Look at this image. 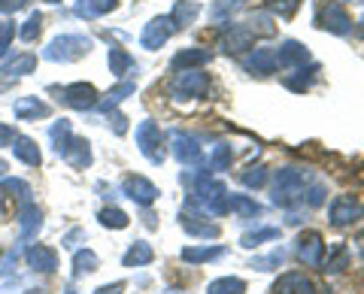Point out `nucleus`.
<instances>
[{
  "mask_svg": "<svg viewBox=\"0 0 364 294\" xmlns=\"http://www.w3.org/2000/svg\"><path fill=\"white\" fill-rule=\"evenodd\" d=\"M131 67H134V58H131L128 52L119 49V46H112V49H109V73H116V76L122 79L124 73L131 70Z\"/></svg>",
  "mask_w": 364,
  "mask_h": 294,
  "instance_id": "nucleus-32",
  "label": "nucleus"
},
{
  "mask_svg": "<svg viewBox=\"0 0 364 294\" xmlns=\"http://www.w3.org/2000/svg\"><path fill=\"white\" fill-rule=\"evenodd\" d=\"M128 216H124L122 209H116V207H107V209H100V224L104 228H112V231H122V228H128Z\"/></svg>",
  "mask_w": 364,
  "mask_h": 294,
  "instance_id": "nucleus-37",
  "label": "nucleus"
},
{
  "mask_svg": "<svg viewBox=\"0 0 364 294\" xmlns=\"http://www.w3.org/2000/svg\"><path fill=\"white\" fill-rule=\"evenodd\" d=\"M304 188H306V173L294 170V167H282V170H277V179H273V203L277 207H291V203L304 200Z\"/></svg>",
  "mask_w": 364,
  "mask_h": 294,
  "instance_id": "nucleus-2",
  "label": "nucleus"
},
{
  "mask_svg": "<svg viewBox=\"0 0 364 294\" xmlns=\"http://www.w3.org/2000/svg\"><path fill=\"white\" fill-rule=\"evenodd\" d=\"M316 28L331 31L337 37H346V33H352V18L340 4H325L316 9Z\"/></svg>",
  "mask_w": 364,
  "mask_h": 294,
  "instance_id": "nucleus-5",
  "label": "nucleus"
},
{
  "mask_svg": "<svg viewBox=\"0 0 364 294\" xmlns=\"http://www.w3.org/2000/svg\"><path fill=\"white\" fill-rule=\"evenodd\" d=\"M200 16V6L195 0H179L173 6V13H170V21L176 25V31H186L188 25H195V18Z\"/></svg>",
  "mask_w": 364,
  "mask_h": 294,
  "instance_id": "nucleus-22",
  "label": "nucleus"
},
{
  "mask_svg": "<svg viewBox=\"0 0 364 294\" xmlns=\"http://www.w3.org/2000/svg\"><path fill=\"white\" fill-rule=\"evenodd\" d=\"M222 255H225L222 246H203V249L188 246V249H182V261H188V264H207V261H215V258H222Z\"/></svg>",
  "mask_w": 364,
  "mask_h": 294,
  "instance_id": "nucleus-25",
  "label": "nucleus"
},
{
  "mask_svg": "<svg viewBox=\"0 0 364 294\" xmlns=\"http://www.w3.org/2000/svg\"><path fill=\"white\" fill-rule=\"evenodd\" d=\"M243 67L255 76H270L273 70H277V52L273 49H252L243 58Z\"/></svg>",
  "mask_w": 364,
  "mask_h": 294,
  "instance_id": "nucleus-15",
  "label": "nucleus"
},
{
  "mask_svg": "<svg viewBox=\"0 0 364 294\" xmlns=\"http://www.w3.org/2000/svg\"><path fill=\"white\" fill-rule=\"evenodd\" d=\"M122 288H124V282H112V285H100L95 294H122Z\"/></svg>",
  "mask_w": 364,
  "mask_h": 294,
  "instance_id": "nucleus-49",
  "label": "nucleus"
},
{
  "mask_svg": "<svg viewBox=\"0 0 364 294\" xmlns=\"http://www.w3.org/2000/svg\"><path fill=\"white\" fill-rule=\"evenodd\" d=\"M152 258H155V252L149 243H134L128 252H124V267H143V264H149Z\"/></svg>",
  "mask_w": 364,
  "mask_h": 294,
  "instance_id": "nucleus-29",
  "label": "nucleus"
},
{
  "mask_svg": "<svg viewBox=\"0 0 364 294\" xmlns=\"http://www.w3.org/2000/svg\"><path fill=\"white\" fill-rule=\"evenodd\" d=\"M122 195L131 197L134 203H140V207H149V203H155V197H158V188L146 176H128L122 183Z\"/></svg>",
  "mask_w": 364,
  "mask_h": 294,
  "instance_id": "nucleus-12",
  "label": "nucleus"
},
{
  "mask_svg": "<svg viewBox=\"0 0 364 294\" xmlns=\"http://www.w3.org/2000/svg\"><path fill=\"white\" fill-rule=\"evenodd\" d=\"M298 258L306 267H318L322 270L325 261V236L318 231H306L298 236Z\"/></svg>",
  "mask_w": 364,
  "mask_h": 294,
  "instance_id": "nucleus-7",
  "label": "nucleus"
},
{
  "mask_svg": "<svg viewBox=\"0 0 364 294\" xmlns=\"http://www.w3.org/2000/svg\"><path fill=\"white\" fill-rule=\"evenodd\" d=\"M328 216H331L334 228H349V224H355V222L364 219V203L355 200L352 195H340V197H334L331 209H328Z\"/></svg>",
  "mask_w": 364,
  "mask_h": 294,
  "instance_id": "nucleus-6",
  "label": "nucleus"
},
{
  "mask_svg": "<svg viewBox=\"0 0 364 294\" xmlns=\"http://www.w3.org/2000/svg\"><path fill=\"white\" fill-rule=\"evenodd\" d=\"M91 270H97V255L91 252V249H79V252L73 255V276L91 273Z\"/></svg>",
  "mask_w": 364,
  "mask_h": 294,
  "instance_id": "nucleus-35",
  "label": "nucleus"
},
{
  "mask_svg": "<svg viewBox=\"0 0 364 294\" xmlns=\"http://www.w3.org/2000/svg\"><path fill=\"white\" fill-rule=\"evenodd\" d=\"M28 294H49V291H46V288H33V291H28Z\"/></svg>",
  "mask_w": 364,
  "mask_h": 294,
  "instance_id": "nucleus-50",
  "label": "nucleus"
},
{
  "mask_svg": "<svg viewBox=\"0 0 364 294\" xmlns=\"http://www.w3.org/2000/svg\"><path fill=\"white\" fill-rule=\"evenodd\" d=\"M28 264L33 270H40V273H52V270L58 267V255H55V249H49V246H31Z\"/></svg>",
  "mask_w": 364,
  "mask_h": 294,
  "instance_id": "nucleus-20",
  "label": "nucleus"
},
{
  "mask_svg": "<svg viewBox=\"0 0 364 294\" xmlns=\"http://www.w3.org/2000/svg\"><path fill=\"white\" fill-rule=\"evenodd\" d=\"M210 92V76L200 70H182L170 79V97L173 100H195Z\"/></svg>",
  "mask_w": 364,
  "mask_h": 294,
  "instance_id": "nucleus-3",
  "label": "nucleus"
},
{
  "mask_svg": "<svg viewBox=\"0 0 364 294\" xmlns=\"http://www.w3.org/2000/svg\"><path fill=\"white\" fill-rule=\"evenodd\" d=\"M231 161H234V152H231V146H228V143H219V146H215V149H213V155H210V173L213 170H228V167H231Z\"/></svg>",
  "mask_w": 364,
  "mask_h": 294,
  "instance_id": "nucleus-34",
  "label": "nucleus"
},
{
  "mask_svg": "<svg viewBox=\"0 0 364 294\" xmlns=\"http://www.w3.org/2000/svg\"><path fill=\"white\" fill-rule=\"evenodd\" d=\"M43 4H61V0H43Z\"/></svg>",
  "mask_w": 364,
  "mask_h": 294,
  "instance_id": "nucleus-51",
  "label": "nucleus"
},
{
  "mask_svg": "<svg viewBox=\"0 0 364 294\" xmlns=\"http://www.w3.org/2000/svg\"><path fill=\"white\" fill-rule=\"evenodd\" d=\"M136 146L140 152L149 158L152 164H161L164 161V134L155 121H140L136 124Z\"/></svg>",
  "mask_w": 364,
  "mask_h": 294,
  "instance_id": "nucleus-4",
  "label": "nucleus"
},
{
  "mask_svg": "<svg viewBox=\"0 0 364 294\" xmlns=\"http://www.w3.org/2000/svg\"><path fill=\"white\" fill-rule=\"evenodd\" d=\"M61 158L70 167H76V170H82V167L91 164V149H88V140H79V137H70V143L64 146Z\"/></svg>",
  "mask_w": 364,
  "mask_h": 294,
  "instance_id": "nucleus-19",
  "label": "nucleus"
},
{
  "mask_svg": "<svg viewBox=\"0 0 364 294\" xmlns=\"http://www.w3.org/2000/svg\"><path fill=\"white\" fill-rule=\"evenodd\" d=\"M343 4H358V0H343Z\"/></svg>",
  "mask_w": 364,
  "mask_h": 294,
  "instance_id": "nucleus-52",
  "label": "nucleus"
},
{
  "mask_svg": "<svg viewBox=\"0 0 364 294\" xmlns=\"http://www.w3.org/2000/svg\"><path fill=\"white\" fill-rule=\"evenodd\" d=\"M13 37H16V25L13 21H0V58L9 52V46H13Z\"/></svg>",
  "mask_w": 364,
  "mask_h": 294,
  "instance_id": "nucleus-44",
  "label": "nucleus"
},
{
  "mask_svg": "<svg viewBox=\"0 0 364 294\" xmlns=\"http://www.w3.org/2000/svg\"><path fill=\"white\" fill-rule=\"evenodd\" d=\"M67 294H76V291H67Z\"/></svg>",
  "mask_w": 364,
  "mask_h": 294,
  "instance_id": "nucleus-53",
  "label": "nucleus"
},
{
  "mask_svg": "<svg viewBox=\"0 0 364 294\" xmlns=\"http://www.w3.org/2000/svg\"><path fill=\"white\" fill-rule=\"evenodd\" d=\"M240 183H243L246 188H261V185L267 183V167H261V164L246 167V170L240 173Z\"/></svg>",
  "mask_w": 364,
  "mask_h": 294,
  "instance_id": "nucleus-38",
  "label": "nucleus"
},
{
  "mask_svg": "<svg viewBox=\"0 0 364 294\" xmlns=\"http://www.w3.org/2000/svg\"><path fill=\"white\" fill-rule=\"evenodd\" d=\"M40 224H43V212L28 200L25 207H21V236H25V240H31V236L40 231Z\"/></svg>",
  "mask_w": 364,
  "mask_h": 294,
  "instance_id": "nucleus-27",
  "label": "nucleus"
},
{
  "mask_svg": "<svg viewBox=\"0 0 364 294\" xmlns=\"http://www.w3.org/2000/svg\"><path fill=\"white\" fill-rule=\"evenodd\" d=\"M301 4H304V0H267V6H270L279 18H291L294 13H298Z\"/></svg>",
  "mask_w": 364,
  "mask_h": 294,
  "instance_id": "nucleus-41",
  "label": "nucleus"
},
{
  "mask_svg": "<svg viewBox=\"0 0 364 294\" xmlns=\"http://www.w3.org/2000/svg\"><path fill=\"white\" fill-rule=\"evenodd\" d=\"M252 43H255V31L252 28H246V25H228V31L222 33V40H219V49L225 55H240L246 49H252Z\"/></svg>",
  "mask_w": 364,
  "mask_h": 294,
  "instance_id": "nucleus-9",
  "label": "nucleus"
},
{
  "mask_svg": "<svg viewBox=\"0 0 364 294\" xmlns=\"http://www.w3.org/2000/svg\"><path fill=\"white\" fill-rule=\"evenodd\" d=\"M13 140H16V131L6 128V124H0V146H9Z\"/></svg>",
  "mask_w": 364,
  "mask_h": 294,
  "instance_id": "nucleus-48",
  "label": "nucleus"
},
{
  "mask_svg": "<svg viewBox=\"0 0 364 294\" xmlns=\"http://www.w3.org/2000/svg\"><path fill=\"white\" fill-rule=\"evenodd\" d=\"M88 52H91V37H85V33H61L43 49V58L55 64H70L85 58Z\"/></svg>",
  "mask_w": 364,
  "mask_h": 294,
  "instance_id": "nucleus-1",
  "label": "nucleus"
},
{
  "mask_svg": "<svg viewBox=\"0 0 364 294\" xmlns=\"http://www.w3.org/2000/svg\"><path fill=\"white\" fill-rule=\"evenodd\" d=\"M310 64V52H306L304 43L298 40H286L277 52V67H286V70H294V67Z\"/></svg>",
  "mask_w": 364,
  "mask_h": 294,
  "instance_id": "nucleus-13",
  "label": "nucleus"
},
{
  "mask_svg": "<svg viewBox=\"0 0 364 294\" xmlns=\"http://www.w3.org/2000/svg\"><path fill=\"white\" fill-rule=\"evenodd\" d=\"M40 31H43V16L40 13H31L28 21H25V28L18 31V37L25 40V43H33V40L40 37Z\"/></svg>",
  "mask_w": 364,
  "mask_h": 294,
  "instance_id": "nucleus-40",
  "label": "nucleus"
},
{
  "mask_svg": "<svg viewBox=\"0 0 364 294\" xmlns=\"http://www.w3.org/2000/svg\"><path fill=\"white\" fill-rule=\"evenodd\" d=\"M33 67H37V58H33L31 52H25V55H16L9 64H4V70L0 73H6V76H25V73H31Z\"/></svg>",
  "mask_w": 364,
  "mask_h": 294,
  "instance_id": "nucleus-31",
  "label": "nucleus"
},
{
  "mask_svg": "<svg viewBox=\"0 0 364 294\" xmlns=\"http://www.w3.org/2000/svg\"><path fill=\"white\" fill-rule=\"evenodd\" d=\"M9 146H13V155L18 158V161H25L28 167H37L40 164V149H37V143H33V140L18 137V134H16V140L9 143Z\"/></svg>",
  "mask_w": 364,
  "mask_h": 294,
  "instance_id": "nucleus-24",
  "label": "nucleus"
},
{
  "mask_svg": "<svg viewBox=\"0 0 364 294\" xmlns=\"http://www.w3.org/2000/svg\"><path fill=\"white\" fill-rule=\"evenodd\" d=\"M346 258H349V249L346 246H334V258L322 261V270H331V273H340L346 267Z\"/></svg>",
  "mask_w": 364,
  "mask_h": 294,
  "instance_id": "nucleus-43",
  "label": "nucleus"
},
{
  "mask_svg": "<svg viewBox=\"0 0 364 294\" xmlns=\"http://www.w3.org/2000/svg\"><path fill=\"white\" fill-rule=\"evenodd\" d=\"M173 33H176V25L170 21V16H158V18H152L149 25L143 28L140 43H143V49H161L164 43L173 37Z\"/></svg>",
  "mask_w": 364,
  "mask_h": 294,
  "instance_id": "nucleus-10",
  "label": "nucleus"
},
{
  "mask_svg": "<svg viewBox=\"0 0 364 294\" xmlns=\"http://www.w3.org/2000/svg\"><path fill=\"white\" fill-rule=\"evenodd\" d=\"M213 61V52L210 49H200V46H191V49H182L170 58V67L173 70H198V67L210 64Z\"/></svg>",
  "mask_w": 364,
  "mask_h": 294,
  "instance_id": "nucleus-14",
  "label": "nucleus"
},
{
  "mask_svg": "<svg viewBox=\"0 0 364 294\" xmlns=\"http://www.w3.org/2000/svg\"><path fill=\"white\" fill-rule=\"evenodd\" d=\"M128 94H134V82H119L116 88H112V92H107V94H104V100H97V109H100V112L116 109V107H119Z\"/></svg>",
  "mask_w": 364,
  "mask_h": 294,
  "instance_id": "nucleus-28",
  "label": "nucleus"
},
{
  "mask_svg": "<svg viewBox=\"0 0 364 294\" xmlns=\"http://www.w3.org/2000/svg\"><path fill=\"white\" fill-rule=\"evenodd\" d=\"M49 137H52V143H55V152H64V146L70 143V137H73V131H70V121H55L52 124V131H49Z\"/></svg>",
  "mask_w": 364,
  "mask_h": 294,
  "instance_id": "nucleus-36",
  "label": "nucleus"
},
{
  "mask_svg": "<svg viewBox=\"0 0 364 294\" xmlns=\"http://www.w3.org/2000/svg\"><path fill=\"white\" fill-rule=\"evenodd\" d=\"M61 100L73 109H95L97 107V92L88 82H73L61 88Z\"/></svg>",
  "mask_w": 364,
  "mask_h": 294,
  "instance_id": "nucleus-11",
  "label": "nucleus"
},
{
  "mask_svg": "<svg viewBox=\"0 0 364 294\" xmlns=\"http://www.w3.org/2000/svg\"><path fill=\"white\" fill-rule=\"evenodd\" d=\"M179 228L188 236H200V240H215V236L222 234L219 224H213L207 219H198V216H191V212H182L179 216Z\"/></svg>",
  "mask_w": 364,
  "mask_h": 294,
  "instance_id": "nucleus-16",
  "label": "nucleus"
},
{
  "mask_svg": "<svg viewBox=\"0 0 364 294\" xmlns=\"http://www.w3.org/2000/svg\"><path fill=\"white\" fill-rule=\"evenodd\" d=\"M318 73H322V67H318V64H310L306 70H304V67H294V76H286L282 82H286L289 92L304 94V92H310V85L318 79Z\"/></svg>",
  "mask_w": 364,
  "mask_h": 294,
  "instance_id": "nucleus-18",
  "label": "nucleus"
},
{
  "mask_svg": "<svg viewBox=\"0 0 364 294\" xmlns=\"http://www.w3.org/2000/svg\"><path fill=\"white\" fill-rule=\"evenodd\" d=\"M13 112H16L18 119H46L52 109L46 107L43 100H37V97H21V100H16Z\"/></svg>",
  "mask_w": 364,
  "mask_h": 294,
  "instance_id": "nucleus-23",
  "label": "nucleus"
},
{
  "mask_svg": "<svg viewBox=\"0 0 364 294\" xmlns=\"http://www.w3.org/2000/svg\"><path fill=\"white\" fill-rule=\"evenodd\" d=\"M270 240H279V228H258V231H249V234H243L240 246H246V249H255V246H261V243H270Z\"/></svg>",
  "mask_w": 364,
  "mask_h": 294,
  "instance_id": "nucleus-33",
  "label": "nucleus"
},
{
  "mask_svg": "<svg viewBox=\"0 0 364 294\" xmlns=\"http://www.w3.org/2000/svg\"><path fill=\"white\" fill-rule=\"evenodd\" d=\"M25 4H28V0H0V13H9V16H13V13H18V9L25 6Z\"/></svg>",
  "mask_w": 364,
  "mask_h": 294,
  "instance_id": "nucleus-47",
  "label": "nucleus"
},
{
  "mask_svg": "<svg viewBox=\"0 0 364 294\" xmlns=\"http://www.w3.org/2000/svg\"><path fill=\"white\" fill-rule=\"evenodd\" d=\"M109 121H112V131H116V134H124V131H128V119H124L122 112L109 109Z\"/></svg>",
  "mask_w": 364,
  "mask_h": 294,
  "instance_id": "nucleus-46",
  "label": "nucleus"
},
{
  "mask_svg": "<svg viewBox=\"0 0 364 294\" xmlns=\"http://www.w3.org/2000/svg\"><path fill=\"white\" fill-rule=\"evenodd\" d=\"M170 149H173L179 164H198L203 158L198 137H191V134H186V131H170Z\"/></svg>",
  "mask_w": 364,
  "mask_h": 294,
  "instance_id": "nucleus-8",
  "label": "nucleus"
},
{
  "mask_svg": "<svg viewBox=\"0 0 364 294\" xmlns=\"http://www.w3.org/2000/svg\"><path fill=\"white\" fill-rule=\"evenodd\" d=\"M237 212L240 219H255V216H261V207L252 200V197H246V195H228V212Z\"/></svg>",
  "mask_w": 364,
  "mask_h": 294,
  "instance_id": "nucleus-26",
  "label": "nucleus"
},
{
  "mask_svg": "<svg viewBox=\"0 0 364 294\" xmlns=\"http://www.w3.org/2000/svg\"><path fill=\"white\" fill-rule=\"evenodd\" d=\"M246 291V282L237 279V276H222V279H213L207 285V294H243Z\"/></svg>",
  "mask_w": 364,
  "mask_h": 294,
  "instance_id": "nucleus-30",
  "label": "nucleus"
},
{
  "mask_svg": "<svg viewBox=\"0 0 364 294\" xmlns=\"http://www.w3.org/2000/svg\"><path fill=\"white\" fill-rule=\"evenodd\" d=\"M116 6H119V0H79L73 6V13L79 18H100V16L112 13Z\"/></svg>",
  "mask_w": 364,
  "mask_h": 294,
  "instance_id": "nucleus-21",
  "label": "nucleus"
},
{
  "mask_svg": "<svg viewBox=\"0 0 364 294\" xmlns=\"http://www.w3.org/2000/svg\"><path fill=\"white\" fill-rule=\"evenodd\" d=\"M243 6H246V0H215V4H213V18L222 21V18H228V16L240 13Z\"/></svg>",
  "mask_w": 364,
  "mask_h": 294,
  "instance_id": "nucleus-39",
  "label": "nucleus"
},
{
  "mask_svg": "<svg viewBox=\"0 0 364 294\" xmlns=\"http://www.w3.org/2000/svg\"><path fill=\"white\" fill-rule=\"evenodd\" d=\"M273 294H313V282L304 273H282L277 282H273Z\"/></svg>",
  "mask_w": 364,
  "mask_h": 294,
  "instance_id": "nucleus-17",
  "label": "nucleus"
},
{
  "mask_svg": "<svg viewBox=\"0 0 364 294\" xmlns=\"http://www.w3.org/2000/svg\"><path fill=\"white\" fill-rule=\"evenodd\" d=\"M304 197H306V207L316 209V207H322L325 203V188L322 185H310V188H304Z\"/></svg>",
  "mask_w": 364,
  "mask_h": 294,
  "instance_id": "nucleus-45",
  "label": "nucleus"
},
{
  "mask_svg": "<svg viewBox=\"0 0 364 294\" xmlns=\"http://www.w3.org/2000/svg\"><path fill=\"white\" fill-rule=\"evenodd\" d=\"M282 261H286V249L279 246V249H273L267 258H255L252 267H255V270H273V267H279Z\"/></svg>",
  "mask_w": 364,
  "mask_h": 294,
  "instance_id": "nucleus-42",
  "label": "nucleus"
}]
</instances>
